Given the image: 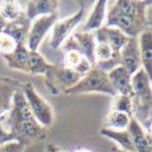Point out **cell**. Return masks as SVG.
I'll return each mask as SVG.
<instances>
[{"label":"cell","mask_w":152,"mask_h":152,"mask_svg":"<svg viewBox=\"0 0 152 152\" xmlns=\"http://www.w3.org/2000/svg\"><path fill=\"white\" fill-rule=\"evenodd\" d=\"M142 67L152 80V32L147 29L138 36Z\"/></svg>","instance_id":"16"},{"label":"cell","mask_w":152,"mask_h":152,"mask_svg":"<svg viewBox=\"0 0 152 152\" xmlns=\"http://www.w3.org/2000/svg\"><path fill=\"white\" fill-rule=\"evenodd\" d=\"M26 146L18 142H11L0 146V152H23Z\"/></svg>","instance_id":"27"},{"label":"cell","mask_w":152,"mask_h":152,"mask_svg":"<svg viewBox=\"0 0 152 152\" xmlns=\"http://www.w3.org/2000/svg\"><path fill=\"white\" fill-rule=\"evenodd\" d=\"M30 26L31 21L27 19L24 12L18 19L7 22L2 32L12 37L17 44L26 45Z\"/></svg>","instance_id":"14"},{"label":"cell","mask_w":152,"mask_h":152,"mask_svg":"<svg viewBox=\"0 0 152 152\" xmlns=\"http://www.w3.org/2000/svg\"><path fill=\"white\" fill-rule=\"evenodd\" d=\"M31 111L36 120L43 127H50L53 122V110L49 103L44 100L31 83H26L20 86Z\"/></svg>","instance_id":"6"},{"label":"cell","mask_w":152,"mask_h":152,"mask_svg":"<svg viewBox=\"0 0 152 152\" xmlns=\"http://www.w3.org/2000/svg\"><path fill=\"white\" fill-rule=\"evenodd\" d=\"M107 3V2L106 0H99L96 2L88 21L81 29V31L93 32L103 26L104 19L106 18Z\"/></svg>","instance_id":"18"},{"label":"cell","mask_w":152,"mask_h":152,"mask_svg":"<svg viewBox=\"0 0 152 152\" xmlns=\"http://www.w3.org/2000/svg\"><path fill=\"white\" fill-rule=\"evenodd\" d=\"M85 13L83 4L74 15L57 21L53 26V34L50 41V46L56 50L65 42V40L71 35L76 26L81 22Z\"/></svg>","instance_id":"9"},{"label":"cell","mask_w":152,"mask_h":152,"mask_svg":"<svg viewBox=\"0 0 152 152\" xmlns=\"http://www.w3.org/2000/svg\"><path fill=\"white\" fill-rule=\"evenodd\" d=\"M57 0H33L28 1L26 10L25 12L26 17L31 22L40 16L50 15L57 12L59 6Z\"/></svg>","instance_id":"15"},{"label":"cell","mask_w":152,"mask_h":152,"mask_svg":"<svg viewBox=\"0 0 152 152\" xmlns=\"http://www.w3.org/2000/svg\"><path fill=\"white\" fill-rule=\"evenodd\" d=\"M29 52L25 44H17L15 50L10 53L4 54V58L10 68L28 73L27 63Z\"/></svg>","instance_id":"17"},{"label":"cell","mask_w":152,"mask_h":152,"mask_svg":"<svg viewBox=\"0 0 152 152\" xmlns=\"http://www.w3.org/2000/svg\"><path fill=\"white\" fill-rule=\"evenodd\" d=\"M151 4V0H118L108 10L104 26L115 27L129 38H137L151 26L147 17V8Z\"/></svg>","instance_id":"2"},{"label":"cell","mask_w":152,"mask_h":152,"mask_svg":"<svg viewBox=\"0 0 152 152\" xmlns=\"http://www.w3.org/2000/svg\"><path fill=\"white\" fill-rule=\"evenodd\" d=\"M24 11L22 10L19 2L18 1H2L0 3V15L6 22H11L18 19Z\"/></svg>","instance_id":"24"},{"label":"cell","mask_w":152,"mask_h":152,"mask_svg":"<svg viewBox=\"0 0 152 152\" xmlns=\"http://www.w3.org/2000/svg\"><path fill=\"white\" fill-rule=\"evenodd\" d=\"M133 117L151 135V80L142 67L131 77Z\"/></svg>","instance_id":"3"},{"label":"cell","mask_w":152,"mask_h":152,"mask_svg":"<svg viewBox=\"0 0 152 152\" xmlns=\"http://www.w3.org/2000/svg\"><path fill=\"white\" fill-rule=\"evenodd\" d=\"M113 152H129L127 151H124L122 149H118V148H113Z\"/></svg>","instance_id":"31"},{"label":"cell","mask_w":152,"mask_h":152,"mask_svg":"<svg viewBox=\"0 0 152 152\" xmlns=\"http://www.w3.org/2000/svg\"><path fill=\"white\" fill-rule=\"evenodd\" d=\"M73 152H93L88 149H77L75 151H74Z\"/></svg>","instance_id":"30"},{"label":"cell","mask_w":152,"mask_h":152,"mask_svg":"<svg viewBox=\"0 0 152 152\" xmlns=\"http://www.w3.org/2000/svg\"><path fill=\"white\" fill-rule=\"evenodd\" d=\"M6 21L2 18V16L0 15V34L2 33V31L4 30V26H5V25H6Z\"/></svg>","instance_id":"29"},{"label":"cell","mask_w":152,"mask_h":152,"mask_svg":"<svg viewBox=\"0 0 152 152\" xmlns=\"http://www.w3.org/2000/svg\"><path fill=\"white\" fill-rule=\"evenodd\" d=\"M108 80L117 93V94L129 95L133 97V90L131 86L132 75L122 66H117L107 73Z\"/></svg>","instance_id":"12"},{"label":"cell","mask_w":152,"mask_h":152,"mask_svg":"<svg viewBox=\"0 0 152 152\" xmlns=\"http://www.w3.org/2000/svg\"><path fill=\"white\" fill-rule=\"evenodd\" d=\"M53 64L48 63L45 58L37 51L29 52V58L27 63L28 73L30 75H46V73L51 68Z\"/></svg>","instance_id":"22"},{"label":"cell","mask_w":152,"mask_h":152,"mask_svg":"<svg viewBox=\"0 0 152 152\" xmlns=\"http://www.w3.org/2000/svg\"><path fill=\"white\" fill-rule=\"evenodd\" d=\"M129 121L130 117L125 113L110 110L104 122V128L115 130H125L129 127Z\"/></svg>","instance_id":"23"},{"label":"cell","mask_w":152,"mask_h":152,"mask_svg":"<svg viewBox=\"0 0 152 152\" xmlns=\"http://www.w3.org/2000/svg\"><path fill=\"white\" fill-rule=\"evenodd\" d=\"M45 76L47 90L53 95H58L74 87L84 75L65 66L53 65Z\"/></svg>","instance_id":"5"},{"label":"cell","mask_w":152,"mask_h":152,"mask_svg":"<svg viewBox=\"0 0 152 152\" xmlns=\"http://www.w3.org/2000/svg\"><path fill=\"white\" fill-rule=\"evenodd\" d=\"M102 137L111 139L122 147V150L129 152H136L131 137L127 129L115 130L107 128H103L100 131Z\"/></svg>","instance_id":"21"},{"label":"cell","mask_w":152,"mask_h":152,"mask_svg":"<svg viewBox=\"0 0 152 152\" xmlns=\"http://www.w3.org/2000/svg\"><path fill=\"white\" fill-rule=\"evenodd\" d=\"M129 131L136 152H152L151 135L148 134L134 117L130 118Z\"/></svg>","instance_id":"13"},{"label":"cell","mask_w":152,"mask_h":152,"mask_svg":"<svg viewBox=\"0 0 152 152\" xmlns=\"http://www.w3.org/2000/svg\"><path fill=\"white\" fill-rule=\"evenodd\" d=\"M111 110L122 112L128 115L130 118L133 117L132 98L129 95L116 94L114 97V101L112 102Z\"/></svg>","instance_id":"25"},{"label":"cell","mask_w":152,"mask_h":152,"mask_svg":"<svg viewBox=\"0 0 152 152\" xmlns=\"http://www.w3.org/2000/svg\"><path fill=\"white\" fill-rule=\"evenodd\" d=\"M64 62L65 66L75 70V72L84 75L92 68L91 64L80 53L68 50L64 51Z\"/></svg>","instance_id":"20"},{"label":"cell","mask_w":152,"mask_h":152,"mask_svg":"<svg viewBox=\"0 0 152 152\" xmlns=\"http://www.w3.org/2000/svg\"><path fill=\"white\" fill-rule=\"evenodd\" d=\"M64 93L67 95L100 93L113 97L117 94L108 80L107 73L97 66H92L91 69L84 75L77 84Z\"/></svg>","instance_id":"4"},{"label":"cell","mask_w":152,"mask_h":152,"mask_svg":"<svg viewBox=\"0 0 152 152\" xmlns=\"http://www.w3.org/2000/svg\"><path fill=\"white\" fill-rule=\"evenodd\" d=\"M120 66L127 69L132 75L142 68V61L137 38H129L120 54Z\"/></svg>","instance_id":"10"},{"label":"cell","mask_w":152,"mask_h":152,"mask_svg":"<svg viewBox=\"0 0 152 152\" xmlns=\"http://www.w3.org/2000/svg\"><path fill=\"white\" fill-rule=\"evenodd\" d=\"M65 41L66 42L63 46L64 51H76L89 61L92 66H95V38L94 32L81 31H75L71 34Z\"/></svg>","instance_id":"7"},{"label":"cell","mask_w":152,"mask_h":152,"mask_svg":"<svg viewBox=\"0 0 152 152\" xmlns=\"http://www.w3.org/2000/svg\"><path fill=\"white\" fill-rule=\"evenodd\" d=\"M47 152H64L59 147L54 144H48L47 146Z\"/></svg>","instance_id":"28"},{"label":"cell","mask_w":152,"mask_h":152,"mask_svg":"<svg viewBox=\"0 0 152 152\" xmlns=\"http://www.w3.org/2000/svg\"><path fill=\"white\" fill-rule=\"evenodd\" d=\"M95 41H102L112 48L116 55L121 54L123 46L128 42L129 37L125 35L122 31L111 26H102L94 32Z\"/></svg>","instance_id":"11"},{"label":"cell","mask_w":152,"mask_h":152,"mask_svg":"<svg viewBox=\"0 0 152 152\" xmlns=\"http://www.w3.org/2000/svg\"><path fill=\"white\" fill-rule=\"evenodd\" d=\"M58 20V13L38 17L32 20L27 35L26 46L31 52L38 50L46 33Z\"/></svg>","instance_id":"8"},{"label":"cell","mask_w":152,"mask_h":152,"mask_svg":"<svg viewBox=\"0 0 152 152\" xmlns=\"http://www.w3.org/2000/svg\"><path fill=\"white\" fill-rule=\"evenodd\" d=\"M17 43L15 40L5 33L0 34V53H4V54L10 53L15 50Z\"/></svg>","instance_id":"26"},{"label":"cell","mask_w":152,"mask_h":152,"mask_svg":"<svg viewBox=\"0 0 152 152\" xmlns=\"http://www.w3.org/2000/svg\"><path fill=\"white\" fill-rule=\"evenodd\" d=\"M18 88L15 80L0 78V115L10 110L13 94Z\"/></svg>","instance_id":"19"},{"label":"cell","mask_w":152,"mask_h":152,"mask_svg":"<svg viewBox=\"0 0 152 152\" xmlns=\"http://www.w3.org/2000/svg\"><path fill=\"white\" fill-rule=\"evenodd\" d=\"M4 121L16 142L25 146L47 137L46 128L32 115L20 87L13 94L10 110L4 113Z\"/></svg>","instance_id":"1"}]
</instances>
